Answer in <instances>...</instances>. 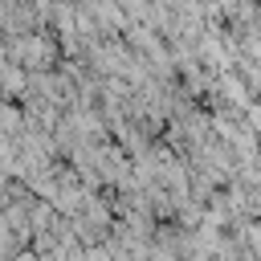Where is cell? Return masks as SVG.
I'll return each mask as SVG.
<instances>
[{
  "label": "cell",
  "instance_id": "cell-1",
  "mask_svg": "<svg viewBox=\"0 0 261 261\" xmlns=\"http://www.w3.org/2000/svg\"><path fill=\"white\" fill-rule=\"evenodd\" d=\"M16 261H37V253H20V257H16Z\"/></svg>",
  "mask_w": 261,
  "mask_h": 261
}]
</instances>
